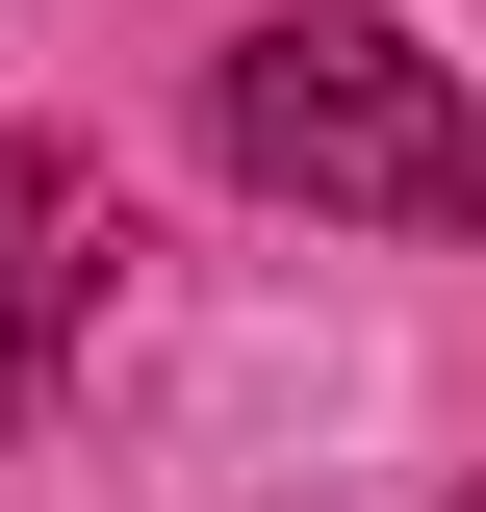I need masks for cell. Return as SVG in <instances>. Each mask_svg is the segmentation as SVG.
Returning a JSON list of instances; mask_svg holds the SVG:
<instances>
[{
  "label": "cell",
  "mask_w": 486,
  "mask_h": 512,
  "mask_svg": "<svg viewBox=\"0 0 486 512\" xmlns=\"http://www.w3.org/2000/svg\"><path fill=\"white\" fill-rule=\"evenodd\" d=\"M103 205H77V154H26V128H0V410H52L77 384V333H103Z\"/></svg>",
  "instance_id": "7a4b0ae2"
},
{
  "label": "cell",
  "mask_w": 486,
  "mask_h": 512,
  "mask_svg": "<svg viewBox=\"0 0 486 512\" xmlns=\"http://www.w3.org/2000/svg\"><path fill=\"white\" fill-rule=\"evenodd\" d=\"M205 154L307 231H486V103L461 52L359 26V0H307V26H231L205 52Z\"/></svg>",
  "instance_id": "6da1fadb"
}]
</instances>
